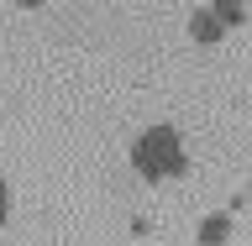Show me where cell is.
Here are the masks:
<instances>
[{"label": "cell", "mask_w": 252, "mask_h": 246, "mask_svg": "<svg viewBox=\"0 0 252 246\" xmlns=\"http://www.w3.org/2000/svg\"><path fill=\"white\" fill-rule=\"evenodd\" d=\"M131 168H137L147 184H168V178H179V173L189 168L184 137H179L173 126H147V131H137V141H131Z\"/></svg>", "instance_id": "obj_1"}, {"label": "cell", "mask_w": 252, "mask_h": 246, "mask_svg": "<svg viewBox=\"0 0 252 246\" xmlns=\"http://www.w3.org/2000/svg\"><path fill=\"white\" fill-rule=\"evenodd\" d=\"M189 37H194V47H216L220 37H226V27L210 16V5H200V11L189 16Z\"/></svg>", "instance_id": "obj_2"}, {"label": "cell", "mask_w": 252, "mask_h": 246, "mask_svg": "<svg viewBox=\"0 0 252 246\" xmlns=\"http://www.w3.org/2000/svg\"><path fill=\"white\" fill-rule=\"evenodd\" d=\"M231 236V215H205L200 220V246H220Z\"/></svg>", "instance_id": "obj_3"}, {"label": "cell", "mask_w": 252, "mask_h": 246, "mask_svg": "<svg viewBox=\"0 0 252 246\" xmlns=\"http://www.w3.org/2000/svg\"><path fill=\"white\" fill-rule=\"evenodd\" d=\"M210 16H216L220 27L231 31V27H242V16H247V5H242V0H210Z\"/></svg>", "instance_id": "obj_4"}, {"label": "cell", "mask_w": 252, "mask_h": 246, "mask_svg": "<svg viewBox=\"0 0 252 246\" xmlns=\"http://www.w3.org/2000/svg\"><path fill=\"white\" fill-rule=\"evenodd\" d=\"M11 204H16V194H11V184H5V178H0V225H5V220H11Z\"/></svg>", "instance_id": "obj_5"}, {"label": "cell", "mask_w": 252, "mask_h": 246, "mask_svg": "<svg viewBox=\"0 0 252 246\" xmlns=\"http://www.w3.org/2000/svg\"><path fill=\"white\" fill-rule=\"evenodd\" d=\"M21 5H27V11H37V5H47V0H21Z\"/></svg>", "instance_id": "obj_6"}]
</instances>
